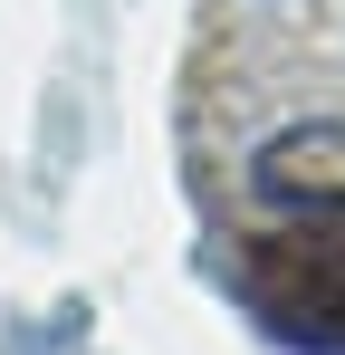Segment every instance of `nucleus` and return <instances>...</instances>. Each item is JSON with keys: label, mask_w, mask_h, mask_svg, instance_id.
Here are the masks:
<instances>
[{"label": "nucleus", "mask_w": 345, "mask_h": 355, "mask_svg": "<svg viewBox=\"0 0 345 355\" xmlns=\"http://www.w3.org/2000/svg\"><path fill=\"white\" fill-rule=\"evenodd\" d=\"M249 182L269 202H307V211L345 202V116H297L278 135H259L249 144Z\"/></svg>", "instance_id": "1"}, {"label": "nucleus", "mask_w": 345, "mask_h": 355, "mask_svg": "<svg viewBox=\"0 0 345 355\" xmlns=\"http://www.w3.org/2000/svg\"><path fill=\"white\" fill-rule=\"evenodd\" d=\"M259 10H297V0H259Z\"/></svg>", "instance_id": "2"}]
</instances>
